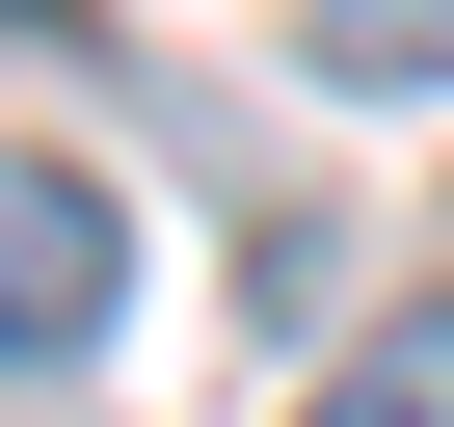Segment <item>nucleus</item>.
I'll use <instances>...</instances> for the list:
<instances>
[{"label":"nucleus","mask_w":454,"mask_h":427,"mask_svg":"<svg viewBox=\"0 0 454 427\" xmlns=\"http://www.w3.org/2000/svg\"><path fill=\"white\" fill-rule=\"evenodd\" d=\"M294 427H454V294H401V321H374V347L294 400Z\"/></svg>","instance_id":"obj_2"},{"label":"nucleus","mask_w":454,"mask_h":427,"mask_svg":"<svg viewBox=\"0 0 454 427\" xmlns=\"http://www.w3.org/2000/svg\"><path fill=\"white\" fill-rule=\"evenodd\" d=\"M321 81H348V107H374V81L427 107V81H454V0H321Z\"/></svg>","instance_id":"obj_3"},{"label":"nucleus","mask_w":454,"mask_h":427,"mask_svg":"<svg viewBox=\"0 0 454 427\" xmlns=\"http://www.w3.org/2000/svg\"><path fill=\"white\" fill-rule=\"evenodd\" d=\"M107 294H134V214H107L81 160H0V374H81Z\"/></svg>","instance_id":"obj_1"}]
</instances>
